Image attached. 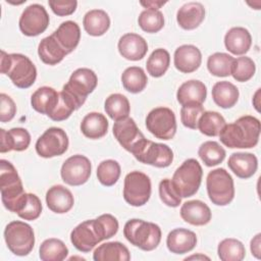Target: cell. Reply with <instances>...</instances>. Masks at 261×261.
I'll use <instances>...</instances> for the list:
<instances>
[{
    "label": "cell",
    "instance_id": "1",
    "mask_svg": "<svg viewBox=\"0 0 261 261\" xmlns=\"http://www.w3.org/2000/svg\"><path fill=\"white\" fill-rule=\"evenodd\" d=\"M117 230V219L111 214H102L76 225L70 232V241L75 249L88 253L100 242L115 236Z\"/></svg>",
    "mask_w": 261,
    "mask_h": 261
},
{
    "label": "cell",
    "instance_id": "2",
    "mask_svg": "<svg viewBox=\"0 0 261 261\" xmlns=\"http://www.w3.org/2000/svg\"><path fill=\"white\" fill-rule=\"evenodd\" d=\"M260 121L251 115H244L234 122L225 124L219 133L220 142L228 148L249 149L258 144Z\"/></svg>",
    "mask_w": 261,
    "mask_h": 261
},
{
    "label": "cell",
    "instance_id": "3",
    "mask_svg": "<svg viewBox=\"0 0 261 261\" xmlns=\"http://www.w3.org/2000/svg\"><path fill=\"white\" fill-rule=\"evenodd\" d=\"M1 73L7 74L14 86L28 89L34 85L37 77V68L29 57L19 53L8 54L1 50Z\"/></svg>",
    "mask_w": 261,
    "mask_h": 261
},
{
    "label": "cell",
    "instance_id": "4",
    "mask_svg": "<svg viewBox=\"0 0 261 261\" xmlns=\"http://www.w3.org/2000/svg\"><path fill=\"white\" fill-rule=\"evenodd\" d=\"M125 239L143 251H152L158 247L161 241L159 225L142 219H129L123 227Z\"/></svg>",
    "mask_w": 261,
    "mask_h": 261
},
{
    "label": "cell",
    "instance_id": "5",
    "mask_svg": "<svg viewBox=\"0 0 261 261\" xmlns=\"http://www.w3.org/2000/svg\"><path fill=\"white\" fill-rule=\"evenodd\" d=\"M0 190L4 207L15 213L18 202L25 192L15 167L5 159L0 160Z\"/></svg>",
    "mask_w": 261,
    "mask_h": 261
},
{
    "label": "cell",
    "instance_id": "6",
    "mask_svg": "<svg viewBox=\"0 0 261 261\" xmlns=\"http://www.w3.org/2000/svg\"><path fill=\"white\" fill-rule=\"evenodd\" d=\"M203 170L200 163L194 159H187L173 173L171 185L180 198L194 196L201 185Z\"/></svg>",
    "mask_w": 261,
    "mask_h": 261
},
{
    "label": "cell",
    "instance_id": "7",
    "mask_svg": "<svg viewBox=\"0 0 261 261\" xmlns=\"http://www.w3.org/2000/svg\"><path fill=\"white\" fill-rule=\"evenodd\" d=\"M130 153L138 161L159 168L169 166L173 160V152L167 145L155 143L145 137L133 147Z\"/></svg>",
    "mask_w": 261,
    "mask_h": 261
},
{
    "label": "cell",
    "instance_id": "8",
    "mask_svg": "<svg viewBox=\"0 0 261 261\" xmlns=\"http://www.w3.org/2000/svg\"><path fill=\"white\" fill-rule=\"evenodd\" d=\"M206 188L210 201L217 206H226L233 200V179L224 168H216L208 173Z\"/></svg>",
    "mask_w": 261,
    "mask_h": 261
},
{
    "label": "cell",
    "instance_id": "9",
    "mask_svg": "<svg viewBox=\"0 0 261 261\" xmlns=\"http://www.w3.org/2000/svg\"><path fill=\"white\" fill-rule=\"evenodd\" d=\"M4 240L11 253L16 256H27L34 248L35 233L30 224L14 220L6 225Z\"/></svg>",
    "mask_w": 261,
    "mask_h": 261
},
{
    "label": "cell",
    "instance_id": "10",
    "mask_svg": "<svg viewBox=\"0 0 261 261\" xmlns=\"http://www.w3.org/2000/svg\"><path fill=\"white\" fill-rule=\"evenodd\" d=\"M151 196L150 177L138 170L130 171L124 177L123 198L127 204L134 207L145 205Z\"/></svg>",
    "mask_w": 261,
    "mask_h": 261
},
{
    "label": "cell",
    "instance_id": "11",
    "mask_svg": "<svg viewBox=\"0 0 261 261\" xmlns=\"http://www.w3.org/2000/svg\"><path fill=\"white\" fill-rule=\"evenodd\" d=\"M147 129L160 140H170L176 132V119L173 111L167 107L152 109L146 117Z\"/></svg>",
    "mask_w": 261,
    "mask_h": 261
},
{
    "label": "cell",
    "instance_id": "12",
    "mask_svg": "<svg viewBox=\"0 0 261 261\" xmlns=\"http://www.w3.org/2000/svg\"><path fill=\"white\" fill-rule=\"evenodd\" d=\"M98 77L96 73L90 69V68H77L74 70L68 82L63 86V90L68 92L79 103L80 106H82L88 97L89 94H91L95 88L97 87Z\"/></svg>",
    "mask_w": 261,
    "mask_h": 261
},
{
    "label": "cell",
    "instance_id": "13",
    "mask_svg": "<svg viewBox=\"0 0 261 261\" xmlns=\"http://www.w3.org/2000/svg\"><path fill=\"white\" fill-rule=\"evenodd\" d=\"M68 137L60 127H50L36 142V152L43 158L60 156L68 148Z\"/></svg>",
    "mask_w": 261,
    "mask_h": 261
},
{
    "label": "cell",
    "instance_id": "14",
    "mask_svg": "<svg viewBox=\"0 0 261 261\" xmlns=\"http://www.w3.org/2000/svg\"><path fill=\"white\" fill-rule=\"evenodd\" d=\"M49 15L43 5L31 4L22 11L18 25L20 32L28 37H36L44 33L49 25Z\"/></svg>",
    "mask_w": 261,
    "mask_h": 261
},
{
    "label": "cell",
    "instance_id": "15",
    "mask_svg": "<svg viewBox=\"0 0 261 261\" xmlns=\"http://www.w3.org/2000/svg\"><path fill=\"white\" fill-rule=\"evenodd\" d=\"M92 165L89 158L84 155H73L67 158L61 166L62 180L69 186H82L88 181L91 175Z\"/></svg>",
    "mask_w": 261,
    "mask_h": 261
},
{
    "label": "cell",
    "instance_id": "16",
    "mask_svg": "<svg viewBox=\"0 0 261 261\" xmlns=\"http://www.w3.org/2000/svg\"><path fill=\"white\" fill-rule=\"evenodd\" d=\"M113 135L120 146L130 152L133 147L144 138L137 123L132 117H125L117 120L113 124Z\"/></svg>",
    "mask_w": 261,
    "mask_h": 261
},
{
    "label": "cell",
    "instance_id": "17",
    "mask_svg": "<svg viewBox=\"0 0 261 261\" xmlns=\"http://www.w3.org/2000/svg\"><path fill=\"white\" fill-rule=\"evenodd\" d=\"M117 47L120 55L132 61L141 60L148 51L147 41L135 33H127L121 36Z\"/></svg>",
    "mask_w": 261,
    "mask_h": 261
},
{
    "label": "cell",
    "instance_id": "18",
    "mask_svg": "<svg viewBox=\"0 0 261 261\" xmlns=\"http://www.w3.org/2000/svg\"><path fill=\"white\" fill-rule=\"evenodd\" d=\"M173 62L175 68L180 72H194L201 65V51L194 45H181L174 51Z\"/></svg>",
    "mask_w": 261,
    "mask_h": 261
},
{
    "label": "cell",
    "instance_id": "19",
    "mask_svg": "<svg viewBox=\"0 0 261 261\" xmlns=\"http://www.w3.org/2000/svg\"><path fill=\"white\" fill-rule=\"evenodd\" d=\"M0 152L6 153L9 151L27 150L31 143L30 133L22 127H13L8 132L0 128Z\"/></svg>",
    "mask_w": 261,
    "mask_h": 261
},
{
    "label": "cell",
    "instance_id": "20",
    "mask_svg": "<svg viewBox=\"0 0 261 261\" xmlns=\"http://www.w3.org/2000/svg\"><path fill=\"white\" fill-rule=\"evenodd\" d=\"M46 203L52 212L63 214L73 207L74 199L68 189L61 185H56L47 191Z\"/></svg>",
    "mask_w": 261,
    "mask_h": 261
},
{
    "label": "cell",
    "instance_id": "21",
    "mask_svg": "<svg viewBox=\"0 0 261 261\" xmlns=\"http://www.w3.org/2000/svg\"><path fill=\"white\" fill-rule=\"evenodd\" d=\"M180 217L192 225H205L211 220V210L200 200L185 202L180 207Z\"/></svg>",
    "mask_w": 261,
    "mask_h": 261
},
{
    "label": "cell",
    "instance_id": "22",
    "mask_svg": "<svg viewBox=\"0 0 261 261\" xmlns=\"http://www.w3.org/2000/svg\"><path fill=\"white\" fill-rule=\"evenodd\" d=\"M197 244V236L187 228H175L166 238V246L173 254H186L191 252Z\"/></svg>",
    "mask_w": 261,
    "mask_h": 261
},
{
    "label": "cell",
    "instance_id": "23",
    "mask_svg": "<svg viewBox=\"0 0 261 261\" xmlns=\"http://www.w3.org/2000/svg\"><path fill=\"white\" fill-rule=\"evenodd\" d=\"M205 18V8L199 2L184 4L176 13V21L184 30H195Z\"/></svg>",
    "mask_w": 261,
    "mask_h": 261
},
{
    "label": "cell",
    "instance_id": "24",
    "mask_svg": "<svg viewBox=\"0 0 261 261\" xmlns=\"http://www.w3.org/2000/svg\"><path fill=\"white\" fill-rule=\"evenodd\" d=\"M207 96V88L201 81L191 80L180 85L176 93L178 103L184 105L198 104L202 105Z\"/></svg>",
    "mask_w": 261,
    "mask_h": 261
},
{
    "label": "cell",
    "instance_id": "25",
    "mask_svg": "<svg viewBox=\"0 0 261 261\" xmlns=\"http://www.w3.org/2000/svg\"><path fill=\"white\" fill-rule=\"evenodd\" d=\"M230 170L240 178H250L258 168V159L252 153H232L227 161Z\"/></svg>",
    "mask_w": 261,
    "mask_h": 261
},
{
    "label": "cell",
    "instance_id": "26",
    "mask_svg": "<svg viewBox=\"0 0 261 261\" xmlns=\"http://www.w3.org/2000/svg\"><path fill=\"white\" fill-rule=\"evenodd\" d=\"M60 94L50 87H41L36 90L31 97L32 107L41 114L49 116L59 102Z\"/></svg>",
    "mask_w": 261,
    "mask_h": 261
},
{
    "label": "cell",
    "instance_id": "27",
    "mask_svg": "<svg viewBox=\"0 0 261 261\" xmlns=\"http://www.w3.org/2000/svg\"><path fill=\"white\" fill-rule=\"evenodd\" d=\"M224 45L230 53L244 55L252 45L251 34L247 29L242 27L231 28L224 36Z\"/></svg>",
    "mask_w": 261,
    "mask_h": 261
},
{
    "label": "cell",
    "instance_id": "28",
    "mask_svg": "<svg viewBox=\"0 0 261 261\" xmlns=\"http://www.w3.org/2000/svg\"><path fill=\"white\" fill-rule=\"evenodd\" d=\"M67 54L71 53L81 40V29L75 21L66 20L62 22L52 34Z\"/></svg>",
    "mask_w": 261,
    "mask_h": 261
},
{
    "label": "cell",
    "instance_id": "29",
    "mask_svg": "<svg viewBox=\"0 0 261 261\" xmlns=\"http://www.w3.org/2000/svg\"><path fill=\"white\" fill-rule=\"evenodd\" d=\"M108 125V120L104 114L90 112L83 118L81 122V130L85 137L97 140L106 135Z\"/></svg>",
    "mask_w": 261,
    "mask_h": 261
},
{
    "label": "cell",
    "instance_id": "30",
    "mask_svg": "<svg viewBox=\"0 0 261 261\" xmlns=\"http://www.w3.org/2000/svg\"><path fill=\"white\" fill-rule=\"evenodd\" d=\"M93 259L95 261H128L130 260V254L123 244L108 242L95 249Z\"/></svg>",
    "mask_w": 261,
    "mask_h": 261
},
{
    "label": "cell",
    "instance_id": "31",
    "mask_svg": "<svg viewBox=\"0 0 261 261\" xmlns=\"http://www.w3.org/2000/svg\"><path fill=\"white\" fill-rule=\"evenodd\" d=\"M38 54L40 59L48 65H55L61 62L65 55H67L53 35L41 40L38 46Z\"/></svg>",
    "mask_w": 261,
    "mask_h": 261
},
{
    "label": "cell",
    "instance_id": "32",
    "mask_svg": "<svg viewBox=\"0 0 261 261\" xmlns=\"http://www.w3.org/2000/svg\"><path fill=\"white\" fill-rule=\"evenodd\" d=\"M239 95L238 88L227 81L217 82L212 88L213 101L223 109L233 107L239 100Z\"/></svg>",
    "mask_w": 261,
    "mask_h": 261
},
{
    "label": "cell",
    "instance_id": "33",
    "mask_svg": "<svg viewBox=\"0 0 261 261\" xmlns=\"http://www.w3.org/2000/svg\"><path fill=\"white\" fill-rule=\"evenodd\" d=\"M85 31L93 37L104 35L110 27L109 15L102 9H93L88 11L83 19Z\"/></svg>",
    "mask_w": 261,
    "mask_h": 261
},
{
    "label": "cell",
    "instance_id": "34",
    "mask_svg": "<svg viewBox=\"0 0 261 261\" xmlns=\"http://www.w3.org/2000/svg\"><path fill=\"white\" fill-rule=\"evenodd\" d=\"M121 83L123 88L133 94L142 92L148 83L147 75L142 67L130 66L124 69L121 74Z\"/></svg>",
    "mask_w": 261,
    "mask_h": 261
},
{
    "label": "cell",
    "instance_id": "35",
    "mask_svg": "<svg viewBox=\"0 0 261 261\" xmlns=\"http://www.w3.org/2000/svg\"><path fill=\"white\" fill-rule=\"evenodd\" d=\"M104 109L111 119L117 121L128 116L130 106L128 99L124 95L115 93L106 98Z\"/></svg>",
    "mask_w": 261,
    "mask_h": 261
},
{
    "label": "cell",
    "instance_id": "36",
    "mask_svg": "<svg viewBox=\"0 0 261 261\" xmlns=\"http://www.w3.org/2000/svg\"><path fill=\"white\" fill-rule=\"evenodd\" d=\"M67 255L68 249L65 244L55 238L45 240L39 249V256L42 261H62Z\"/></svg>",
    "mask_w": 261,
    "mask_h": 261
},
{
    "label": "cell",
    "instance_id": "37",
    "mask_svg": "<svg viewBox=\"0 0 261 261\" xmlns=\"http://www.w3.org/2000/svg\"><path fill=\"white\" fill-rule=\"evenodd\" d=\"M42 212V203L38 196L24 193L17 205L15 213L24 220H35Z\"/></svg>",
    "mask_w": 261,
    "mask_h": 261
},
{
    "label": "cell",
    "instance_id": "38",
    "mask_svg": "<svg viewBox=\"0 0 261 261\" xmlns=\"http://www.w3.org/2000/svg\"><path fill=\"white\" fill-rule=\"evenodd\" d=\"M217 253L222 261H242L246 256V249L239 240L228 238L218 244Z\"/></svg>",
    "mask_w": 261,
    "mask_h": 261
},
{
    "label": "cell",
    "instance_id": "39",
    "mask_svg": "<svg viewBox=\"0 0 261 261\" xmlns=\"http://www.w3.org/2000/svg\"><path fill=\"white\" fill-rule=\"evenodd\" d=\"M170 64V55L163 48L155 49L149 56L146 66L148 73L153 77L162 76L168 69Z\"/></svg>",
    "mask_w": 261,
    "mask_h": 261
},
{
    "label": "cell",
    "instance_id": "40",
    "mask_svg": "<svg viewBox=\"0 0 261 261\" xmlns=\"http://www.w3.org/2000/svg\"><path fill=\"white\" fill-rule=\"evenodd\" d=\"M225 124V119L220 113L205 111L198 121V128L205 136L216 137Z\"/></svg>",
    "mask_w": 261,
    "mask_h": 261
},
{
    "label": "cell",
    "instance_id": "41",
    "mask_svg": "<svg viewBox=\"0 0 261 261\" xmlns=\"http://www.w3.org/2000/svg\"><path fill=\"white\" fill-rule=\"evenodd\" d=\"M234 58L223 52H216L208 57L207 68L215 76L224 77L231 74V67Z\"/></svg>",
    "mask_w": 261,
    "mask_h": 261
},
{
    "label": "cell",
    "instance_id": "42",
    "mask_svg": "<svg viewBox=\"0 0 261 261\" xmlns=\"http://www.w3.org/2000/svg\"><path fill=\"white\" fill-rule=\"evenodd\" d=\"M198 155L206 166H216L221 163L225 158V150L215 141H207L203 143L199 150Z\"/></svg>",
    "mask_w": 261,
    "mask_h": 261
},
{
    "label": "cell",
    "instance_id": "43",
    "mask_svg": "<svg viewBox=\"0 0 261 261\" xmlns=\"http://www.w3.org/2000/svg\"><path fill=\"white\" fill-rule=\"evenodd\" d=\"M120 165L117 161L107 159L102 161L97 167L98 180L105 187L115 185L120 176Z\"/></svg>",
    "mask_w": 261,
    "mask_h": 261
},
{
    "label": "cell",
    "instance_id": "44",
    "mask_svg": "<svg viewBox=\"0 0 261 261\" xmlns=\"http://www.w3.org/2000/svg\"><path fill=\"white\" fill-rule=\"evenodd\" d=\"M138 23L144 32L154 34L164 27V16L159 10L145 9L140 13Z\"/></svg>",
    "mask_w": 261,
    "mask_h": 261
},
{
    "label": "cell",
    "instance_id": "45",
    "mask_svg": "<svg viewBox=\"0 0 261 261\" xmlns=\"http://www.w3.org/2000/svg\"><path fill=\"white\" fill-rule=\"evenodd\" d=\"M255 70V62L250 57L242 56L237 59L234 58L231 67V75L237 82L245 83L253 77Z\"/></svg>",
    "mask_w": 261,
    "mask_h": 261
},
{
    "label": "cell",
    "instance_id": "46",
    "mask_svg": "<svg viewBox=\"0 0 261 261\" xmlns=\"http://www.w3.org/2000/svg\"><path fill=\"white\" fill-rule=\"evenodd\" d=\"M205 112L204 107L198 104L184 105L180 109L181 123L191 129L198 128V121L201 115Z\"/></svg>",
    "mask_w": 261,
    "mask_h": 261
},
{
    "label": "cell",
    "instance_id": "47",
    "mask_svg": "<svg viewBox=\"0 0 261 261\" xmlns=\"http://www.w3.org/2000/svg\"><path fill=\"white\" fill-rule=\"evenodd\" d=\"M159 196L161 201L169 207H177L181 202V198L175 192L169 178H164L159 184Z\"/></svg>",
    "mask_w": 261,
    "mask_h": 261
},
{
    "label": "cell",
    "instance_id": "48",
    "mask_svg": "<svg viewBox=\"0 0 261 261\" xmlns=\"http://www.w3.org/2000/svg\"><path fill=\"white\" fill-rule=\"evenodd\" d=\"M51 10L58 16H66L72 14L77 6L75 0H49L48 2Z\"/></svg>",
    "mask_w": 261,
    "mask_h": 261
},
{
    "label": "cell",
    "instance_id": "49",
    "mask_svg": "<svg viewBox=\"0 0 261 261\" xmlns=\"http://www.w3.org/2000/svg\"><path fill=\"white\" fill-rule=\"evenodd\" d=\"M0 120L1 122L10 121L15 113H16V106L14 101L6 94H0Z\"/></svg>",
    "mask_w": 261,
    "mask_h": 261
},
{
    "label": "cell",
    "instance_id": "50",
    "mask_svg": "<svg viewBox=\"0 0 261 261\" xmlns=\"http://www.w3.org/2000/svg\"><path fill=\"white\" fill-rule=\"evenodd\" d=\"M261 233H257L251 241V245H250V248H251V252H252V255L254 257H256L257 259H260L261 257Z\"/></svg>",
    "mask_w": 261,
    "mask_h": 261
},
{
    "label": "cell",
    "instance_id": "51",
    "mask_svg": "<svg viewBox=\"0 0 261 261\" xmlns=\"http://www.w3.org/2000/svg\"><path fill=\"white\" fill-rule=\"evenodd\" d=\"M166 2L163 1H141L140 4L143 5L145 8L147 9H154V10H158V8H160L161 6H163Z\"/></svg>",
    "mask_w": 261,
    "mask_h": 261
},
{
    "label": "cell",
    "instance_id": "52",
    "mask_svg": "<svg viewBox=\"0 0 261 261\" xmlns=\"http://www.w3.org/2000/svg\"><path fill=\"white\" fill-rule=\"evenodd\" d=\"M259 96H260V89H258L257 91H256V93H255V95H254V98H253V105H254V107H255V109L259 112L260 111V98H259Z\"/></svg>",
    "mask_w": 261,
    "mask_h": 261
},
{
    "label": "cell",
    "instance_id": "53",
    "mask_svg": "<svg viewBox=\"0 0 261 261\" xmlns=\"http://www.w3.org/2000/svg\"><path fill=\"white\" fill-rule=\"evenodd\" d=\"M188 259H208V260H209V258L206 257V256H204V255H194V256H191V257H187V258H186V260H188Z\"/></svg>",
    "mask_w": 261,
    "mask_h": 261
}]
</instances>
